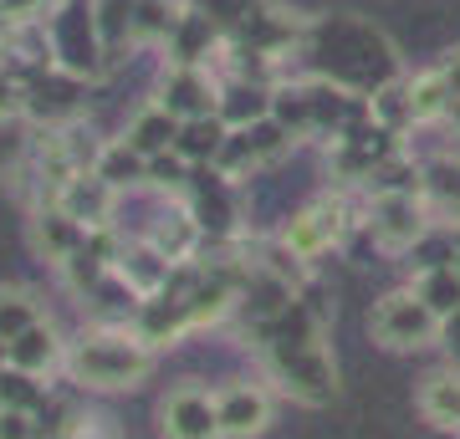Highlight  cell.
Here are the masks:
<instances>
[{
	"mask_svg": "<svg viewBox=\"0 0 460 439\" xmlns=\"http://www.w3.org/2000/svg\"><path fill=\"white\" fill-rule=\"evenodd\" d=\"M66 353H72V342L57 332V322H51V317H41V322H36L31 332H21L16 342H5V358H11V368H21V373H31V378L66 373Z\"/></svg>",
	"mask_w": 460,
	"mask_h": 439,
	"instance_id": "obj_9",
	"label": "cell"
},
{
	"mask_svg": "<svg viewBox=\"0 0 460 439\" xmlns=\"http://www.w3.org/2000/svg\"><path fill=\"white\" fill-rule=\"evenodd\" d=\"M184 16H190V0H138L128 21V41L133 47H169Z\"/></svg>",
	"mask_w": 460,
	"mask_h": 439,
	"instance_id": "obj_16",
	"label": "cell"
},
{
	"mask_svg": "<svg viewBox=\"0 0 460 439\" xmlns=\"http://www.w3.org/2000/svg\"><path fill=\"white\" fill-rule=\"evenodd\" d=\"M128 327L138 332V342H148V347H154V353H159V347H174L184 332H195V327H190V307H184V296H180V292L144 296Z\"/></svg>",
	"mask_w": 460,
	"mask_h": 439,
	"instance_id": "obj_12",
	"label": "cell"
},
{
	"mask_svg": "<svg viewBox=\"0 0 460 439\" xmlns=\"http://www.w3.org/2000/svg\"><path fill=\"white\" fill-rule=\"evenodd\" d=\"M445 123H450V128H456V138H460V98L450 102V113H445Z\"/></svg>",
	"mask_w": 460,
	"mask_h": 439,
	"instance_id": "obj_29",
	"label": "cell"
},
{
	"mask_svg": "<svg viewBox=\"0 0 460 439\" xmlns=\"http://www.w3.org/2000/svg\"><path fill=\"white\" fill-rule=\"evenodd\" d=\"M414 408L429 429H445V435H460V363L450 368H435V373L420 378L414 389Z\"/></svg>",
	"mask_w": 460,
	"mask_h": 439,
	"instance_id": "obj_13",
	"label": "cell"
},
{
	"mask_svg": "<svg viewBox=\"0 0 460 439\" xmlns=\"http://www.w3.org/2000/svg\"><path fill=\"white\" fill-rule=\"evenodd\" d=\"M414 296L425 302L440 322H450L460 312V271L456 266H435V271H420L414 277Z\"/></svg>",
	"mask_w": 460,
	"mask_h": 439,
	"instance_id": "obj_22",
	"label": "cell"
},
{
	"mask_svg": "<svg viewBox=\"0 0 460 439\" xmlns=\"http://www.w3.org/2000/svg\"><path fill=\"white\" fill-rule=\"evenodd\" d=\"M420 180H425V205L435 210V220L460 225V154H435L420 163Z\"/></svg>",
	"mask_w": 460,
	"mask_h": 439,
	"instance_id": "obj_17",
	"label": "cell"
},
{
	"mask_svg": "<svg viewBox=\"0 0 460 439\" xmlns=\"http://www.w3.org/2000/svg\"><path fill=\"white\" fill-rule=\"evenodd\" d=\"M261 332V358L266 373L277 378L281 393H292L296 404H328L338 393V363L323 342V312H313L296 296L287 312L256 327Z\"/></svg>",
	"mask_w": 460,
	"mask_h": 439,
	"instance_id": "obj_1",
	"label": "cell"
},
{
	"mask_svg": "<svg viewBox=\"0 0 460 439\" xmlns=\"http://www.w3.org/2000/svg\"><path fill=\"white\" fill-rule=\"evenodd\" d=\"M363 230H368V241H374L384 256H410L414 245L435 230V210L425 205V195H410V189L368 195Z\"/></svg>",
	"mask_w": 460,
	"mask_h": 439,
	"instance_id": "obj_4",
	"label": "cell"
},
{
	"mask_svg": "<svg viewBox=\"0 0 460 439\" xmlns=\"http://www.w3.org/2000/svg\"><path fill=\"white\" fill-rule=\"evenodd\" d=\"M118 189L108 180H102L98 169H83L77 180H66L62 184V195H57V205H62L77 225H87V230H108L113 225V215H118Z\"/></svg>",
	"mask_w": 460,
	"mask_h": 439,
	"instance_id": "obj_10",
	"label": "cell"
},
{
	"mask_svg": "<svg viewBox=\"0 0 460 439\" xmlns=\"http://www.w3.org/2000/svg\"><path fill=\"white\" fill-rule=\"evenodd\" d=\"M159 353L138 342L133 327H87L83 338H72L66 353V378L87 393H133L154 373Z\"/></svg>",
	"mask_w": 460,
	"mask_h": 439,
	"instance_id": "obj_2",
	"label": "cell"
},
{
	"mask_svg": "<svg viewBox=\"0 0 460 439\" xmlns=\"http://www.w3.org/2000/svg\"><path fill=\"white\" fill-rule=\"evenodd\" d=\"M0 439H41V435H36V419H31V414L0 408Z\"/></svg>",
	"mask_w": 460,
	"mask_h": 439,
	"instance_id": "obj_28",
	"label": "cell"
},
{
	"mask_svg": "<svg viewBox=\"0 0 460 439\" xmlns=\"http://www.w3.org/2000/svg\"><path fill=\"white\" fill-rule=\"evenodd\" d=\"M368 332H374L378 347L389 353H420V347H435L445 338V322L414 296V286H399V292H384L368 312Z\"/></svg>",
	"mask_w": 460,
	"mask_h": 439,
	"instance_id": "obj_3",
	"label": "cell"
},
{
	"mask_svg": "<svg viewBox=\"0 0 460 439\" xmlns=\"http://www.w3.org/2000/svg\"><path fill=\"white\" fill-rule=\"evenodd\" d=\"M11 118H26V77L0 66V123Z\"/></svg>",
	"mask_w": 460,
	"mask_h": 439,
	"instance_id": "obj_27",
	"label": "cell"
},
{
	"mask_svg": "<svg viewBox=\"0 0 460 439\" xmlns=\"http://www.w3.org/2000/svg\"><path fill=\"white\" fill-rule=\"evenodd\" d=\"M271 118H277L281 128L292 133L296 144H302V138H317L313 102H307V87H302V82H281L277 98H271Z\"/></svg>",
	"mask_w": 460,
	"mask_h": 439,
	"instance_id": "obj_23",
	"label": "cell"
},
{
	"mask_svg": "<svg viewBox=\"0 0 460 439\" xmlns=\"http://www.w3.org/2000/svg\"><path fill=\"white\" fill-rule=\"evenodd\" d=\"M41 322V302L31 286H0V342H16Z\"/></svg>",
	"mask_w": 460,
	"mask_h": 439,
	"instance_id": "obj_24",
	"label": "cell"
},
{
	"mask_svg": "<svg viewBox=\"0 0 460 439\" xmlns=\"http://www.w3.org/2000/svg\"><path fill=\"white\" fill-rule=\"evenodd\" d=\"M123 138H128L144 159H159V154H169V148L180 144V118L169 113L164 102H154L148 98L138 113L128 118V128H123Z\"/></svg>",
	"mask_w": 460,
	"mask_h": 439,
	"instance_id": "obj_18",
	"label": "cell"
},
{
	"mask_svg": "<svg viewBox=\"0 0 460 439\" xmlns=\"http://www.w3.org/2000/svg\"><path fill=\"white\" fill-rule=\"evenodd\" d=\"M343 230H348V205L338 195H328V199H317V205L292 215V225L281 230V245L296 260H323L332 245L343 241Z\"/></svg>",
	"mask_w": 460,
	"mask_h": 439,
	"instance_id": "obj_7",
	"label": "cell"
},
{
	"mask_svg": "<svg viewBox=\"0 0 460 439\" xmlns=\"http://www.w3.org/2000/svg\"><path fill=\"white\" fill-rule=\"evenodd\" d=\"M154 102H164L180 123L210 118V113H220V77H210V66L169 62L164 77H159V87H154Z\"/></svg>",
	"mask_w": 460,
	"mask_h": 439,
	"instance_id": "obj_8",
	"label": "cell"
},
{
	"mask_svg": "<svg viewBox=\"0 0 460 439\" xmlns=\"http://www.w3.org/2000/svg\"><path fill=\"white\" fill-rule=\"evenodd\" d=\"M5 363H11V358H5V342H0V368H5Z\"/></svg>",
	"mask_w": 460,
	"mask_h": 439,
	"instance_id": "obj_31",
	"label": "cell"
},
{
	"mask_svg": "<svg viewBox=\"0 0 460 439\" xmlns=\"http://www.w3.org/2000/svg\"><path fill=\"white\" fill-rule=\"evenodd\" d=\"M93 169H98L102 180L113 184L118 195H133V189H148V159H144V154H138V148L128 144V138H108Z\"/></svg>",
	"mask_w": 460,
	"mask_h": 439,
	"instance_id": "obj_19",
	"label": "cell"
},
{
	"mask_svg": "<svg viewBox=\"0 0 460 439\" xmlns=\"http://www.w3.org/2000/svg\"><path fill=\"white\" fill-rule=\"evenodd\" d=\"M215 408H220V435L226 439H261L266 429H271L277 399H271L266 383L230 378L226 389H215Z\"/></svg>",
	"mask_w": 460,
	"mask_h": 439,
	"instance_id": "obj_6",
	"label": "cell"
},
{
	"mask_svg": "<svg viewBox=\"0 0 460 439\" xmlns=\"http://www.w3.org/2000/svg\"><path fill=\"white\" fill-rule=\"evenodd\" d=\"M271 98H277V87L266 77H230L220 82V118L230 123V133H241L271 118Z\"/></svg>",
	"mask_w": 460,
	"mask_h": 439,
	"instance_id": "obj_15",
	"label": "cell"
},
{
	"mask_svg": "<svg viewBox=\"0 0 460 439\" xmlns=\"http://www.w3.org/2000/svg\"><path fill=\"white\" fill-rule=\"evenodd\" d=\"M26 159H31V138H26V128H21V118L0 123V174H16Z\"/></svg>",
	"mask_w": 460,
	"mask_h": 439,
	"instance_id": "obj_26",
	"label": "cell"
},
{
	"mask_svg": "<svg viewBox=\"0 0 460 439\" xmlns=\"http://www.w3.org/2000/svg\"><path fill=\"white\" fill-rule=\"evenodd\" d=\"M450 245H456V260H450V266L460 271V225H450Z\"/></svg>",
	"mask_w": 460,
	"mask_h": 439,
	"instance_id": "obj_30",
	"label": "cell"
},
{
	"mask_svg": "<svg viewBox=\"0 0 460 439\" xmlns=\"http://www.w3.org/2000/svg\"><path fill=\"white\" fill-rule=\"evenodd\" d=\"M47 378H31L21 373V368H0V408H16V414H36V404L47 399Z\"/></svg>",
	"mask_w": 460,
	"mask_h": 439,
	"instance_id": "obj_25",
	"label": "cell"
},
{
	"mask_svg": "<svg viewBox=\"0 0 460 439\" xmlns=\"http://www.w3.org/2000/svg\"><path fill=\"white\" fill-rule=\"evenodd\" d=\"M87 235H93V230L77 225L62 205H36V215H31V250L47 260V266H57V271H62L66 260L87 245Z\"/></svg>",
	"mask_w": 460,
	"mask_h": 439,
	"instance_id": "obj_11",
	"label": "cell"
},
{
	"mask_svg": "<svg viewBox=\"0 0 460 439\" xmlns=\"http://www.w3.org/2000/svg\"><path fill=\"white\" fill-rule=\"evenodd\" d=\"M410 82V108H414V128L420 123H445L450 113V102H456V87L445 77V66H425V72H414Z\"/></svg>",
	"mask_w": 460,
	"mask_h": 439,
	"instance_id": "obj_21",
	"label": "cell"
},
{
	"mask_svg": "<svg viewBox=\"0 0 460 439\" xmlns=\"http://www.w3.org/2000/svg\"><path fill=\"white\" fill-rule=\"evenodd\" d=\"M118 277L128 281L138 296H159L169 292V281H174V260L159 250V245H148V241H123V250H118V266H113Z\"/></svg>",
	"mask_w": 460,
	"mask_h": 439,
	"instance_id": "obj_14",
	"label": "cell"
},
{
	"mask_svg": "<svg viewBox=\"0 0 460 439\" xmlns=\"http://www.w3.org/2000/svg\"><path fill=\"white\" fill-rule=\"evenodd\" d=\"M159 429L164 439H226L220 435V408H215V393L199 383V378H184L164 393L159 404Z\"/></svg>",
	"mask_w": 460,
	"mask_h": 439,
	"instance_id": "obj_5",
	"label": "cell"
},
{
	"mask_svg": "<svg viewBox=\"0 0 460 439\" xmlns=\"http://www.w3.org/2000/svg\"><path fill=\"white\" fill-rule=\"evenodd\" d=\"M226 144H230V123L220 113H210V118H190V123H180V154L195 169H210V163H220V154H226Z\"/></svg>",
	"mask_w": 460,
	"mask_h": 439,
	"instance_id": "obj_20",
	"label": "cell"
}]
</instances>
